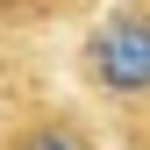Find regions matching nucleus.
Segmentation results:
<instances>
[{
    "label": "nucleus",
    "mask_w": 150,
    "mask_h": 150,
    "mask_svg": "<svg viewBox=\"0 0 150 150\" xmlns=\"http://www.w3.org/2000/svg\"><path fill=\"white\" fill-rule=\"evenodd\" d=\"M93 79L107 93H150V22L143 14H115L93 36Z\"/></svg>",
    "instance_id": "1"
},
{
    "label": "nucleus",
    "mask_w": 150,
    "mask_h": 150,
    "mask_svg": "<svg viewBox=\"0 0 150 150\" xmlns=\"http://www.w3.org/2000/svg\"><path fill=\"white\" fill-rule=\"evenodd\" d=\"M22 150H86V143L71 136V129H36V136H29Z\"/></svg>",
    "instance_id": "2"
},
{
    "label": "nucleus",
    "mask_w": 150,
    "mask_h": 150,
    "mask_svg": "<svg viewBox=\"0 0 150 150\" xmlns=\"http://www.w3.org/2000/svg\"><path fill=\"white\" fill-rule=\"evenodd\" d=\"M0 7H7V0H0Z\"/></svg>",
    "instance_id": "3"
}]
</instances>
